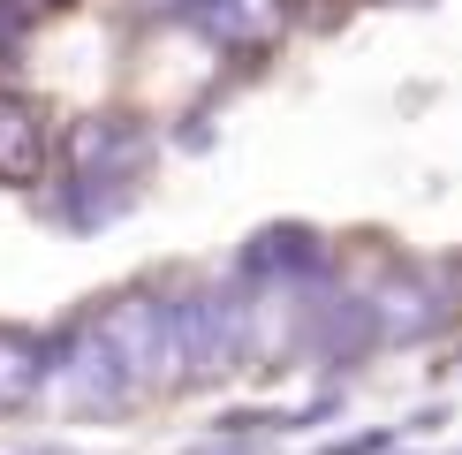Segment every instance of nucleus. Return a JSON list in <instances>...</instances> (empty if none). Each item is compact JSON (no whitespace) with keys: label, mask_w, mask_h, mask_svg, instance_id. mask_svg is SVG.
I'll list each match as a JSON object with an SVG mask.
<instances>
[{"label":"nucleus","mask_w":462,"mask_h":455,"mask_svg":"<svg viewBox=\"0 0 462 455\" xmlns=\"http://www.w3.org/2000/svg\"><path fill=\"white\" fill-rule=\"evenodd\" d=\"M38 387H46V349L31 334L0 327V410H23Z\"/></svg>","instance_id":"nucleus-8"},{"label":"nucleus","mask_w":462,"mask_h":455,"mask_svg":"<svg viewBox=\"0 0 462 455\" xmlns=\"http://www.w3.org/2000/svg\"><path fill=\"white\" fill-rule=\"evenodd\" d=\"M15 8H53V0H15Z\"/></svg>","instance_id":"nucleus-11"},{"label":"nucleus","mask_w":462,"mask_h":455,"mask_svg":"<svg viewBox=\"0 0 462 455\" xmlns=\"http://www.w3.org/2000/svg\"><path fill=\"white\" fill-rule=\"evenodd\" d=\"M144 8H167V15H175V8H198V0H144Z\"/></svg>","instance_id":"nucleus-10"},{"label":"nucleus","mask_w":462,"mask_h":455,"mask_svg":"<svg viewBox=\"0 0 462 455\" xmlns=\"http://www.w3.org/2000/svg\"><path fill=\"white\" fill-rule=\"evenodd\" d=\"M243 274H319V243L296 236V228H281V236H265L258 251H243Z\"/></svg>","instance_id":"nucleus-9"},{"label":"nucleus","mask_w":462,"mask_h":455,"mask_svg":"<svg viewBox=\"0 0 462 455\" xmlns=\"http://www.w3.org/2000/svg\"><path fill=\"white\" fill-rule=\"evenodd\" d=\"M364 311H372V334H379V341H417V334L439 319V303H432L425 281L394 274L387 289H372V303H364Z\"/></svg>","instance_id":"nucleus-6"},{"label":"nucleus","mask_w":462,"mask_h":455,"mask_svg":"<svg viewBox=\"0 0 462 455\" xmlns=\"http://www.w3.org/2000/svg\"><path fill=\"white\" fill-rule=\"evenodd\" d=\"M198 23L220 46H273L281 31V0H198Z\"/></svg>","instance_id":"nucleus-7"},{"label":"nucleus","mask_w":462,"mask_h":455,"mask_svg":"<svg viewBox=\"0 0 462 455\" xmlns=\"http://www.w3.org/2000/svg\"><path fill=\"white\" fill-rule=\"evenodd\" d=\"M167 349H175V379H220L250 365V296L205 289L167 303Z\"/></svg>","instance_id":"nucleus-1"},{"label":"nucleus","mask_w":462,"mask_h":455,"mask_svg":"<svg viewBox=\"0 0 462 455\" xmlns=\"http://www.w3.org/2000/svg\"><path fill=\"white\" fill-rule=\"evenodd\" d=\"M99 334L114 341V357H122V372L137 379V387H167L175 379V349H167V303L160 296H122L99 311Z\"/></svg>","instance_id":"nucleus-3"},{"label":"nucleus","mask_w":462,"mask_h":455,"mask_svg":"<svg viewBox=\"0 0 462 455\" xmlns=\"http://www.w3.org/2000/svg\"><path fill=\"white\" fill-rule=\"evenodd\" d=\"M46 387H53V403H69V410H122L129 395H137V379L122 372L114 341L99 334V319H91V327L61 349V365L46 357Z\"/></svg>","instance_id":"nucleus-2"},{"label":"nucleus","mask_w":462,"mask_h":455,"mask_svg":"<svg viewBox=\"0 0 462 455\" xmlns=\"http://www.w3.org/2000/svg\"><path fill=\"white\" fill-rule=\"evenodd\" d=\"M38 167H46V114L0 91V182H38Z\"/></svg>","instance_id":"nucleus-5"},{"label":"nucleus","mask_w":462,"mask_h":455,"mask_svg":"<svg viewBox=\"0 0 462 455\" xmlns=\"http://www.w3.org/2000/svg\"><path fill=\"white\" fill-rule=\"evenodd\" d=\"M69 160H76V175H84V182H122L129 167L144 160V137H137L129 122H114V114H99V122L76 129Z\"/></svg>","instance_id":"nucleus-4"}]
</instances>
